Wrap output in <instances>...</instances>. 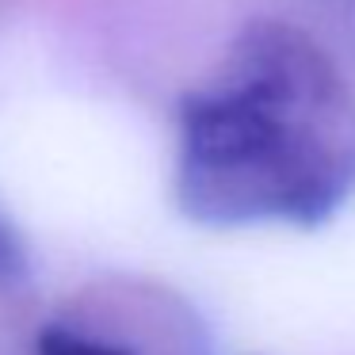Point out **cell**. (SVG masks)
Masks as SVG:
<instances>
[{
  "instance_id": "obj_3",
  "label": "cell",
  "mask_w": 355,
  "mask_h": 355,
  "mask_svg": "<svg viewBox=\"0 0 355 355\" xmlns=\"http://www.w3.org/2000/svg\"><path fill=\"white\" fill-rule=\"evenodd\" d=\"M31 279V256L12 222L0 214V291H16Z\"/></svg>"
},
{
  "instance_id": "obj_1",
  "label": "cell",
  "mask_w": 355,
  "mask_h": 355,
  "mask_svg": "<svg viewBox=\"0 0 355 355\" xmlns=\"http://www.w3.org/2000/svg\"><path fill=\"white\" fill-rule=\"evenodd\" d=\"M172 187L214 230L324 225L355 195L352 85L298 27H245L180 103Z\"/></svg>"
},
{
  "instance_id": "obj_2",
  "label": "cell",
  "mask_w": 355,
  "mask_h": 355,
  "mask_svg": "<svg viewBox=\"0 0 355 355\" xmlns=\"http://www.w3.org/2000/svg\"><path fill=\"white\" fill-rule=\"evenodd\" d=\"M35 355H134V352H126L123 344H115V340L92 336V332H85V329L50 324V329L39 332Z\"/></svg>"
}]
</instances>
